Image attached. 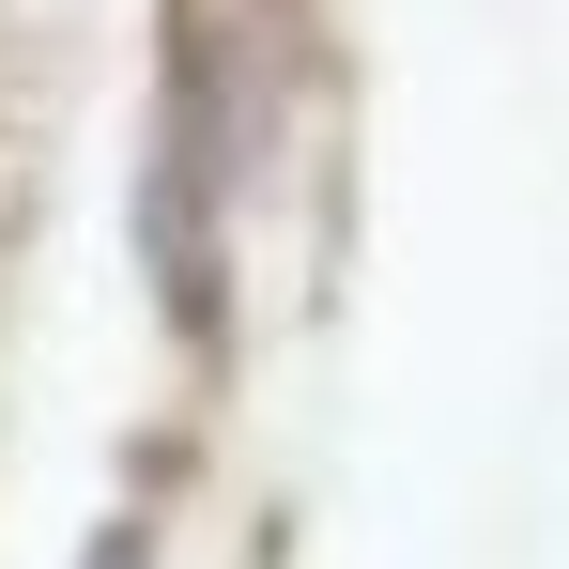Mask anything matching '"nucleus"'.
Segmentation results:
<instances>
[]
</instances>
